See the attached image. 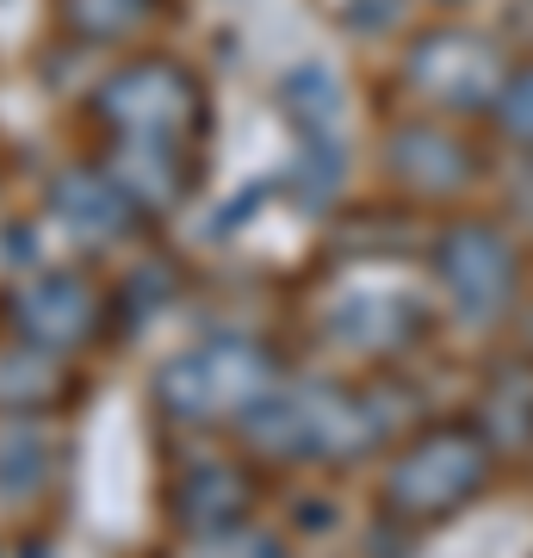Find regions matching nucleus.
I'll return each instance as SVG.
<instances>
[{"label":"nucleus","instance_id":"1","mask_svg":"<svg viewBox=\"0 0 533 558\" xmlns=\"http://www.w3.org/2000/svg\"><path fill=\"white\" fill-rule=\"evenodd\" d=\"M428 260H435V286L447 292L459 323H496L521 292V255H514L509 230L490 218L447 223Z\"/></svg>","mask_w":533,"mask_h":558},{"label":"nucleus","instance_id":"2","mask_svg":"<svg viewBox=\"0 0 533 558\" xmlns=\"http://www.w3.org/2000/svg\"><path fill=\"white\" fill-rule=\"evenodd\" d=\"M502 81H509V62L496 38L472 25H435L410 50V87L440 112H490Z\"/></svg>","mask_w":533,"mask_h":558},{"label":"nucleus","instance_id":"3","mask_svg":"<svg viewBox=\"0 0 533 558\" xmlns=\"http://www.w3.org/2000/svg\"><path fill=\"white\" fill-rule=\"evenodd\" d=\"M99 112L112 119L124 143H180V131L198 124V112H205V94L174 62H137V69L112 75V87L99 94Z\"/></svg>","mask_w":533,"mask_h":558},{"label":"nucleus","instance_id":"4","mask_svg":"<svg viewBox=\"0 0 533 558\" xmlns=\"http://www.w3.org/2000/svg\"><path fill=\"white\" fill-rule=\"evenodd\" d=\"M267 385V366L249 341H205L193 348L186 360H174V373H168V398L186 403L193 416L205 410H230V403H249Z\"/></svg>","mask_w":533,"mask_h":558},{"label":"nucleus","instance_id":"5","mask_svg":"<svg viewBox=\"0 0 533 558\" xmlns=\"http://www.w3.org/2000/svg\"><path fill=\"white\" fill-rule=\"evenodd\" d=\"M391 174L410 186L415 199H453V193H465L484 168H477V156L447 131V124L415 119L391 137Z\"/></svg>","mask_w":533,"mask_h":558},{"label":"nucleus","instance_id":"6","mask_svg":"<svg viewBox=\"0 0 533 558\" xmlns=\"http://www.w3.org/2000/svg\"><path fill=\"white\" fill-rule=\"evenodd\" d=\"M20 311H38V323H25V336L69 341V336L87 329V317H94V292L75 286V279H38V286L20 292Z\"/></svg>","mask_w":533,"mask_h":558},{"label":"nucleus","instance_id":"7","mask_svg":"<svg viewBox=\"0 0 533 558\" xmlns=\"http://www.w3.org/2000/svg\"><path fill=\"white\" fill-rule=\"evenodd\" d=\"M156 0H69V20L87 32V38H124L149 20Z\"/></svg>","mask_w":533,"mask_h":558},{"label":"nucleus","instance_id":"8","mask_svg":"<svg viewBox=\"0 0 533 558\" xmlns=\"http://www.w3.org/2000/svg\"><path fill=\"white\" fill-rule=\"evenodd\" d=\"M490 119L502 137L528 143L533 149V62H521V69H509V81H502V94H496Z\"/></svg>","mask_w":533,"mask_h":558},{"label":"nucleus","instance_id":"9","mask_svg":"<svg viewBox=\"0 0 533 558\" xmlns=\"http://www.w3.org/2000/svg\"><path fill=\"white\" fill-rule=\"evenodd\" d=\"M447 7H459V0H447Z\"/></svg>","mask_w":533,"mask_h":558}]
</instances>
